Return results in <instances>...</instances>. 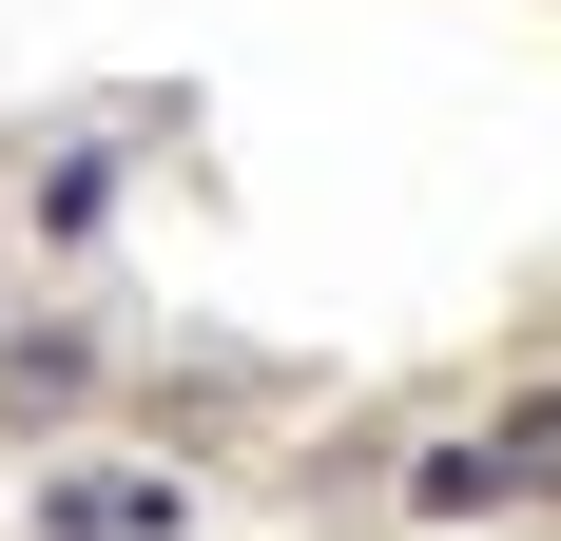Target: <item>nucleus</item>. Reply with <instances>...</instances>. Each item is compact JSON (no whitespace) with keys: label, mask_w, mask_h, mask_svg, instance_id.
I'll list each match as a JSON object with an SVG mask.
<instances>
[{"label":"nucleus","mask_w":561,"mask_h":541,"mask_svg":"<svg viewBox=\"0 0 561 541\" xmlns=\"http://www.w3.org/2000/svg\"><path fill=\"white\" fill-rule=\"evenodd\" d=\"M407 503H426V522H465V503H504V464H484V426H465V445H426V464H407Z\"/></svg>","instance_id":"nucleus-4"},{"label":"nucleus","mask_w":561,"mask_h":541,"mask_svg":"<svg viewBox=\"0 0 561 541\" xmlns=\"http://www.w3.org/2000/svg\"><path fill=\"white\" fill-rule=\"evenodd\" d=\"M484 464H504V503H561V387H523L504 426H484Z\"/></svg>","instance_id":"nucleus-3"},{"label":"nucleus","mask_w":561,"mask_h":541,"mask_svg":"<svg viewBox=\"0 0 561 541\" xmlns=\"http://www.w3.org/2000/svg\"><path fill=\"white\" fill-rule=\"evenodd\" d=\"M78 406H98V329H78V310H20V329H0V445H58Z\"/></svg>","instance_id":"nucleus-1"},{"label":"nucleus","mask_w":561,"mask_h":541,"mask_svg":"<svg viewBox=\"0 0 561 541\" xmlns=\"http://www.w3.org/2000/svg\"><path fill=\"white\" fill-rule=\"evenodd\" d=\"M39 541H194V484H174V464H78V484L39 503Z\"/></svg>","instance_id":"nucleus-2"}]
</instances>
